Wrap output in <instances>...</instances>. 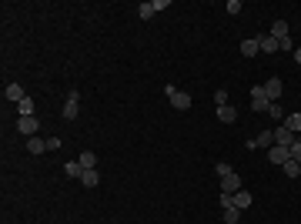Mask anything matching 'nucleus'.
<instances>
[{"mask_svg": "<svg viewBox=\"0 0 301 224\" xmlns=\"http://www.w3.org/2000/svg\"><path fill=\"white\" fill-rule=\"evenodd\" d=\"M164 94H167V101H171V107H174V111H188V107H191V97L184 94V90H178V87H164Z\"/></svg>", "mask_w": 301, "mask_h": 224, "instance_id": "1", "label": "nucleus"}, {"mask_svg": "<svg viewBox=\"0 0 301 224\" xmlns=\"http://www.w3.org/2000/svg\"><path fill=\"white\" fill-rule=\"evenodd\" d=\"M268 107H271V101H268V94H265V84H258V87H251V111L265 114Z\"/></svg>", "mask_w": 301, "mask_h": 224, "instance_id": "2", "label": "nucleus"}, {"mask_svg": "<svg viewBox=\"0 0 301 224\" xmlns=\"http://www.w3.org/2000/svg\"><path fill=\"white\" fill-rule=\"evenodd\" d=\"M268 161H271V164H278V168H285V164L291 161V147H281V144H275L271 151H268Z\"/></svg>", "mask_w": 301, "mask_h": 224, "instance_id": "3", "label": "nucleus"}, {"mask_svg": "<svg viewBox=\"0 0 301 224\" xmlns=\"http://www.w3.org/2000/svg\"><path fill=\"white\" fill-rule=\"evenodd\" d=\"M238 191H241V178H238L234 171H228L221 178V194H238Z\"/></svg>", "mask_w": 301, "mask_h": 224, "instance_id": "4", "label": "nucleus"}, {"mask_svg": "<svg viewBox=\"0 0 301 224\" xmlns=\"http://www.w3.org/2000/svg\"><path fill=\"white\" fill-rule=\"evenodd\" d=\"M77 111H80V94H77V90H70V94H67V104H64V117H67V121H74Z\"/></svg>", "mask_w": 301, "mask_h": 224, "instance_id": "5", "label": "nucleus"}, {"mask_svg": "<svg viewBox=\"0 0 301 224\" xmlns=\"http://www.w3.org/2000/svg\"><path fill=\"white\" fill-rule=\"evenodd\" d=\"M281 90H285V87H281V77H268L265 80V94H268V101H271V104H278Z\"/></svg>", "mask_w": 301, "mask_h": 224, "instance_id": "6", "label": "nucleus"}, {"mask_svg": "<svg viewBox=\"0 0 301 224\" xmlns=\"http://www.w3.org/2000/svg\"><path fill=\"white\" fill-rule=\"evenodd\" d=\"M275 144H281V147H291V144H295V134H291L285 124H278V127H275Z\"/></svg>", "mask_w": 301, "mask_h": 224, "instance_id": "7", "label": "nucleus"}, {"mask_svg": "<svg viewBox=\"0 0 301 224\" xmlns=\"http://www.w3.org/2000/svg\"><path fill=\"white\" fill-rule=\"evenodd\" d=\"M255 147H275V131H261L258 141H248V151H255Z\"/></svg>", "mask_w": 301, "mask_h": 224, "instance_id": "8", "label": "nucleus"}, {"mask_svg": "<svg viewBox=\"0 0 301 224\" xmlns=\"http://www.w3.org/2000/svg\"><path fill=\"white\" fill-rule=\"evenodd\" d=\"M17 131H20V134H27V137H37V117H20V121H17Z\"/></svg>", "mask_w": 301, "mask_h": 224, "instance_id": "9", "label": "nucleus"}, {"mask_svg": "<svg viewBox=\"0 0 301 224\" xmlns=\"http://www.w3.org/2000/svg\"><path fill=\"white\" fill-rule=\"evenodd\" d=\"M231 204L238 208V211H248V208H251V194H248V191L241 188L238 194H231Z\"/></svg>", "mask_w": 301, "mask_h": 224, "instance_id": "10", "label": "nucleus"}, {"mask_svg": "<svg viewBox=\"0 0 301 224\" xmlns=\"http://www.w3.org/2000/svg\"><path fill=\"white\" fill-rule=\"evenodd\" d=\"M241 54H245V57H255V54H261V40H258V37H248L245 44H241Z\"/></svg>", "mask_w": 301, "mask_h": 224, "instance_id": "11", "label": "nucleus"}, {"mask_svg": "<svg viewBox=\"0 0 301 224\" xmlns=\"http://www.w3.org/2000/svg\"><path fill=\"white\" fill-rule=\"evenodd\" d=\"M218 117H221V124H234L238 121V111H234L231 104H224V107H218Z\"/></svg>", "mask_w": 301, "mask_h": 224, "instance_id": "12", "label": "nucleus"}, {"mask_svg": "<svg viewBox=\"0 0 301 224\" xmlns=\"http://www.w3.org/2000/svg\"><path fill=\"white\" fill-rule=\"evenodd\" d=\"M77 161H80V168H84V171H94V168H97V154H94V151H84Z\"/></svg>", "mask_w": 301, "mask_h": 224, "instance_id": "13", "label": "nucleus"}, {"mask_svg": "<svg viewBox=\"0 0 301 224\" xmlns=\"http://www.w3.org/2000/svg\"><path fill=\"white\" fill-rule=\"evenodd\" d=\"M27 94H23V87L20 84H7V101H13V104H20Z\"/></svg>", "mask_w": 301, "mask_h": 224, "instance_id": "14", "label": "nucleus"}, {"mask_svg": "<svg viewBox=\"0 0 301 224\" xmlns=\"http://www.w3.org/2000/svg\"><path fill=\"white\" fill-rule=\"evenodd\" d=\"M27 151H30V154H44L47 141H40V137H27Z\"/></svg>", "mask_w": 301, "mask_h": 224, "instance_id": "15", "label": "nucleus"}, {"mask_svg": "<svg viewBox=\"0 0 301 224\" xmlns=\"http://www.w3.org/2000/svg\"><path fill=\"white\" fill-rule=\"evenodd\" d=\"M285 127H288L291 134L298 137V134H301V114H291V117H285Z\"/></svg>", "mask_w": 301, "mask_h": 224, "instance_id": "16", "label": "nucleus"}, {"mask_svg": "<svg viewBox=\"0 0 301 224\" xmlns=\"http://www.w3.org/2000/svg\"><path fill=\"white\" fill-rule=\"evenodd\" d=\"M64 174H67V178H80V174H84L80 161H67V164H64Z\"/></svg>", "mask_w": 301, "mask_h": 224, "instance_id": "17", "label": "nucleus"}, {"mask_svg": "<svg viewBox=\"0 0 301 224\" xmlns=\"http://www.w3.org/2000/svg\"><path fill=\"white\" fill-rule=\"evenodd\" d=\"M80 181H84V188H97V184H100V174H97V171H84V174H80Z\"/></svg>", "mask_w": 301, "mask_h": 224, "instance_id": "18", "label": "nucleus"}, {"mask_svg": "<svg viewBox=\"0 0 301 224\" xmlns=\"http://www.w3.org/2000/svg\"><path fill=\"white\" fill-rule=\"evenodd\" d=\"M271 37H275V40H285V37H288V20H275V30H271Z\"/></svg>", "mask_w": 301, "mask_h": 224, "instance_id": "19", "label": "nucleus"}, {"mask_svg": "<svg viewBox=\"0 0 301 224\" xmlns=\"http://www.w3.org/2000/svg\"><path fill=\"white\" fill-rule=\"evenodd\" d=\"M221 211H224V224H238V221H241V211H238L234 204H231V208H221Z\"/></svg>", "mask_w": 301, "mask_h": 224, "instance_id": "20", "label": "nucleus"}, {"mask_svg": "<svg viewBox=\"0 0 301 224\" xmlns=\"http://www.w3.org/2000/svg\"><path fill=\"white\" fill-rule=\"evenodd\" d=\"M258 40H261V50H265V54H275V50H278V40H275V37H258Z\"/></svg>", "mask_w": 301, "mask_h": 224, "instance_id": "21", "label": "nucleus"}, {"mask_svg": "<svg viewBox=\"0 0 301 224\" xmlns=\"http://www.w3.org/2000/svg\"><path fill=\"white\" fill-rule=\"evenodd\" d=\"M281 171H285L288 178H301V164H298V161H288V164H285Z\"/></svg>", "mask_w": 301, "mask_h": 224, "instance_id": "22", "label": "nucleus"}, {"mask_svg": "<svg viewBox=\"0 0 301 224\" xmlns=\"http://www.w3.org/2000/svg\"><path fill=\"white\" fill-rule=\"evenodd\" d=\"M17 111H20V117H30V114H33V101H30V97H23V101L17 104Z\"/></svg>", "mask_w": 301, "mask_h": 224, "instance_id": "23", "label": "nucleus"}, {"mask_svg": "<svg viewBox=\"0 0 301 224\" xmlns=\"http://www.w3.org/2000/svg\"><path fill=\"white\" fill-rule=\"evenodd\" d=\"M137 13H141V20H151V17H154V3H141V7H137Z\"/></svg>", "mask_w": 301, "mask_h": 224, "instance_id": "24", "label": "nucleus"}, {"mask_svg": "<svg viewBox=\"0 0 301 224\" xmlns=\"http://www.w3.org/2000/svg\"><path fill=\"white\" fill-rule=\"evenodd\" d=\"M214 104L224 107V104H228V90H214Z\"/></svg>", "mask_w": 301, "mask_h": 224, "instance_id": "25", "label": "nucleus"}, {"mask_svg": "<svg viewBox=\"0 0 301 224\" xmlns=\"http://www.w3.org/2000/svg\"><path fill=\"white\" fill-rule=\"evenodd\" d=\"M268 114H271L275 121H278V117H285V111H281V104H271V107H268Z\"/></svg>", "mask_w": 301, "mask_h": 224, "instance_id": "26", "label": "nucleus"}, {"mask_svg": "<svg viewBox=\"0 0 301 224\" xmlns=\"http://www.w3.org/2000/svg\"><path fill=\"white\" fill-rule=\"evenodd\" d=\"M60 147H64L60 144V137H47V151H60Z\"/></svg>", "mask_w": 301, "mask_h": 224, "instance_id": "27", "label": "nucleus"}, {"mask_svg": "<svg viewBox=\"0 0 301 224\" xmlns=\"http://www.w3.org/2000/svg\"><path fill=\"white\" fill-rule=\"evenodd\" d=\"M278 50H291V54H295V44H291V37H285V40H278Z\"/></svg>", "mask_w": 301, "mask_h": 224, "instance_id": "28", "label": "nucleus"}, {"mask_svg": "<svg viewBox=\"0 0 301 224\" xmlns=\"http://www.w3.org/2000/svg\"><path fill=\"white\" fill-rule=\"evenodd\" d=\"M228 13H241V0H228Z\"/></svg>", "mask_w": 301, "mask_h": 224, "instance_id": "29", "label": "nucleus"}, {"mask_svg": "<svg viewBox=\"0 0 301 224\" xmlns=\"http://www.w3.org/2000/svg\"><path fill=\"white\" fill-rule=\"evenodd\" d=\"M291 161H298L301 164V144H291Z\"/></svg>", "mask_w": 301, "mask_h": 224, "instance_id": "30", "label": "nucleus"}, {"mask_svg": "<svg viewBox=\"0 0 301 224\" xmlns=\"http://www.w3.org/2000/svg\"><path fill=\"white\" fill-rule=\"evenodd\" d=\"M295 64H301V47H295Z\"/></svg>", "mask_w": 301, "mask_h": 224, "instance_id": "31", "label": "nucleus"}, {"mask_svg": "<svg viewBox=\"0 0 301 224\" xmlns=\"http://www.w3.org/2000/svg\"><path fill=\"white\" fill-rule=\"evenodd\" d=\"M295 144H301V134H298V137H295Z\"/></svg>", "mask_w": 301, "mask_h": 224, "instance_id": "32", "label": "nucleus"}]
</instances>
